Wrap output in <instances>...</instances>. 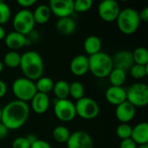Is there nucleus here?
Returning <instances> with one entry per match:
<instances>
[{"instance_id":"obj_32","label":"nucleus","mask_w":148,"mask_h":148,"mask_svg":"<svg viewBox=\"0 0 148 148\" xmlns=\"http://www.w3.org/2000/svg\"><path fill=\"white\" fill-rule=\"evenodd\" d=\"M11 16V10L10 6L3 1H0V25L9 22Z\"/></svg>"},{"instance_id":"obj_39","label":"nucleus","mask_w":148,"mask_h":148,"mask_svg":"<svg viewBox=\"0 0 148 148\" xmlns=\"http://www.w3.org/2000/svg\"><path fill=\"white\" fill-rule=\"evenodd\" d=\"M9 131L10 130L2 122H0V140L6 138V136L8 135Z\"/></svg>"},{"instance_id":"obj_12","label":"nucleus","mask_w":148,"mask_h":148,"mask_svg":"<svg viewBox=\"0 0 148 148\" xmlns=\"http://www.w3.org/2000/svg\"><path fill=\"white\" fill-rule=\"evenodd\" d=\"M68 148H93L94 141L88 133L82 130H78L70 134L67 141Z\"/></svg>"},{"instance_id":"obj_38","label":"nucleus","mask_w":148,"mask_h":148,"mask_svg":"<svg viewBox=\"0 0 148 148\" xmlns=\"http://www.w3.org/2000/svg\"><path fill=\"white\" fill-rule=\"evenodd\" d=\"M139 16L140 19V22L143 21L145 23L148 22V7H145L140 12H139Z\"/></svg>"},{"instance_id":"obj_11","label":"nucleus","mask_w":148,"mask_h":148,"mask_svg":"<svg viewBox=\"0 0 148 148\" xmlns=\"http://www.w3.org/2000/svg\"><path fill=\"white\" fill-rule=\"evenodd\" d=\"M49 7L51 13L58 18L69 17L75 12L73 0H51Z\"/></svg>"},{"instance_id":"obj_41","label":"nucleus","mask_w":148,"mask_h":148,"mask_svg":"<svg viewBox=\"0 0 148 148\" xmlns=\"http://www.w3.org/2000/svg\"><path fill=\"white\" fill-rule=\"evenodd\" d=\"M25 138L27 139V140L29 142V144H30V145H31V144H33V143L37 140V138H36L34 134H28Z\"/></svg>"},{"instance_id":"obj_42","label":"nucleus","mask_w":148,"mask_h":148,"mask_svg":"<svg viewBox=\"0 0 148 148\" xmlns=\"http://www.w3.org/2000/svg\"><path fill=\"white\" fill-rule=\"evenodd\" d=\"M5 36H6L5 29L3 28V26H2V25H0V41H1V40H3V39H4Z\"/></svg>"},{"instance_id":"obj_17","label":"nucleus","mask_w":148,"mask_h":148,"mask_svg":"<svg viewBox=\"0 0 148 148\" xmlns=\"http://www.w3.org/2000/svg\"><path fill=\"white\" fill-rule=\"evenodd\" d=\"M106 100L112 105L118 106L127 101V90L123 87H109L105 93Z\"/></svg>"},{"instance_id":"obj_45","label":"nucleus","mask_w":148,"mask_h":148,"mask_svg":"<svg viewBox=\"0 0 148 148\" xmlns=\"http://www.w3.org/2000/svg\"><path fill=\"white\" fill-rule=\"evenodd\" d=\"M1 118H2V108H0V122H1Z\"/></svg>"},{"instance_id":"obj_4","label":"nucleus","mask_w":148,"mask_h":148,"mask_svg":"<svg viewBox=\"0 0 148 148\" xmlns=\"http://www.w3.org/2000/svg\"><path fill=\"white\" fill-rule=\"evenodd\" d=\"M117 27L123 34L131 35L137 31L140 24L139 12L133 8L121 10L117 19Z\"/></svg>"},{"instance_id":"obj_21","label":"nucleus","mask_w":148,"mask_h":148,"mask_svg":"<svg viewBox=\"0 0 148 148\" xmlns=\"http://www.w3.org/2000/svg\"><path fill=\"white\" fill-rule=\"evenodd\" d=\"M101 46H102L101 40L96 36H88L83 43L84 50L89 56H93L101 52Z\"/></svg>"},{"instance_id":"obj_19","label":"nucleus","mask_w":148,"mask_h":148,"mask_svg":"<svg viewBox=\"0 0 148 148\" xmlns=\"http://www.w3.org/2000/svg\"><path fill=\"white\" fill-rule=\"evenodd\" d=\"M31 108L37 114H42L46 113L50 105V100L48 95L37 92L32 98Z\"/></svg>"},{"instance_id":"obj_22","label":"nucleus","mask_w":148,"mask_h":148,"mask_svg":"<svg viewBox=\"0 0 148 148\" xmlns=\"http://www.w3.org/2000/svg\"><path fill=\"white\" fill-rule=\"evenodd\" d=\"M51 16V11L49 5L40 4L38 5L35 11L33 12V17L36 23L44 24L46 23Z\"/></svg>"},{"instance_id":"obj_26","label":"nucleus","mask_w":148,"mask_h":148,"mask_svg":"<svg viewBox=\"0 0 148 148\" xmlns=\"http://www.w3.org/2000/svg\"><path fill=\"white\" fill-rule=\"evenodd\" d=\"M69 130L64 126H57L54 128L52 135L54 140L58 143H67L70 137Z\"/></svg>"},{"instance_id":"obj_14","label":"nucleus","mask_w":148,"mask_h":148,"mask_svg":"<svg viewBox=\"0 0 148 148\" xmlns=\"http://www.w3.org/2000/svg\"><path fill=\"white\" fill-rule=\"evenodd\" d=\"M112 59H113L114 68L124 70L126 72L127 70H129L131 67L134 64L133 54L131 51H127V50L118 51L114 56V58Z\"/></svg>"},{"instance_id":"obj_20","label":"nucleus","mask_w":148,"mask_h":148,"mask_svg":"<svg viewBox=\"0 0 148 148\" xmlns=\"http://www.w3.org/2000/svg\"><path fill=\"white\" fill-rule=\"evenodd\" d=\"M56 29L57 32L62 36H70L72 35L76 29V23L71 16L59 18L56 23Z\"/></svg>"},{"instance_id":"obj_40","label":"nucleus","mask_w":148,"mask_h":148,"mask_svg":"<svg viewBox=\"0 0 148 148\" xmlns=\"http://www.w3.org/2000/svg\"><path fill=\"white\" fill-rule=\"evenodd\" d=\"M6 92H7V85L3 81L0 80V99L5 95Z\"/></svg>"},{"instance_id":"obj_8","label":"nucleus","mask_w":148,"mask_h":148,"mask_svg":"<svg viewBox=\"0 0 148 148\" xmlns=\"http://www.w3.org/2000/svg\"><path fill=\"white\" fill-rule=\"evenodd\" d=\"M75 106L76 115L83 120H93L96 118L100 113L98 103L90 97H82L76 101Z\"/></svg>"},{"instance_id":"obj_34","label":"nucleus","mask_w":148,"mask_h":148,"mask_svg":"<svg viewBox=\"0 0 148 148\" xmlns=\"http://www.w3.org/2000/svg\"><path fill=\"white\" fill-rule=\"evenodd\" d=\"M12 148H30V144L25 137H17L12 142Z\"/></svg>"},{"instance_id":"obj_28","label":"nucleus","mask_w":148,"mask_h":148,"mask_svg":"<svg viewBox=\"0 0 148 148\" xmlns=\"http://www.w3.org/2000/svg\"><path fill=\"white\" fill-rule=\"evenodd\" d=\"M21 62V55L14 50H10L7 52L3 57V63L11 69H15L20 66Z\"/></svg>"},{"instance_id":"obj_18","label":"nucleus","mask_w":148,"mask_h":148,"mask_svg":"<svg viewBox=\"0 0 148 148\" xmlns=\"http://www.w3.org/2000/svg\"><path fill=\"white\" fill-rule=\"evenodd\" d=\"M131 139L138 146L147 145L148 143V123L146 121L138 123L132 129Z\"/></svg>"},{"instance_id":"obj_2","label":"nucleus","mask_w":148,"mask_h":148,"mask_svg":"<svg viewBox=\"0 0 148 148\" xmlns=\"http://www.w3.org/2000/svg\"><path fill=\"white\" fill-rule=\"evenodd\" d=\"M20 69L24 77L35 82L42 76L44 62L41 55L34 50H29L21 55Z\"/></svg>"},{"instance_id":"obj_5","label":"nucleus","mask_w":148,"mask_h":148,"mask_svg":"<svg viewBox=\"0 0 148 148\" xmlns=\"http://www.w3.org/2000/svg\"><path fill=\"white\" fill-rule=\"evenodd\" d=\"M11 89L17 100L23 102L30 101L37 93L35 82L26 77L16 79L12 83Z\"/></svg>"},{"instance_id":"obj_29","label":"nucleus","mask_w":148,"mask_h":148,"mask_svg":"<svg viewBox=\"0 0 148 148\" xmlns=\"http://www.w3.org/2000/svg\"><path fill=\"white\" fill-rule=\"evenodd\" d=\"M84 86L80 82H73L69 84V95L72 96L76 101L84 97Z\"/></svg>"},{"instance_id":"obj_6","label":"nucleus","mask_w":148,"mask_h":148,"mask_svg":"<svg viewBox=\"0 0 148 148\" xmlns=\"http://www.w3.org/2000/svg\"><path fill=\"white\" fill-rule=\"evenodd\" d=\"M35 24L33 12L28 9H23L17 11L12 21L14 31L23 36H28L34 30Z\"/></svg>"},{"instance_id":"obj_13","label":"nucleus","mask_w":148,"mask_h":148,"mask_svg":"<svg viewBox=\"0 0 148 148\" xmlns=\"http://www.w3.org/2000/svg\"><path fill=\"white\" fill-rule=\"evenodd\" d=\"M4 42L9 49L16 51L17 49H20L23 47L29 44L30 41L26 36H23L16 31H11L6 34L4 37Z\"/></svg>"},{"instance_id":"obj_9","label":"nucleus","mask_w":148,"mask_h":148,"mask_svg":"<svg viewBox=\"0 0 148 148\" xmlns=\"http://www.w3.org/2000/svg\"><path fill=\"white\" fill-rule=\"evenodd\" d=\"M54 113L56 117L63 122H69L76 116L75 104L68 100H56L54 103Z\"/></svg>"},{"instance_id":"obj_37","label":"nucleus","mask_w":148,"mask_h":148,"mask_svg":"<svg viewBox=\"0 0 148 148\" xmlns=\"http://www.w3.org/2000/svg\"><path fill=\"white\" fill-rule=\"evenodd\" d=\"M36 3V0H18V1H17V3H18L20 6L24 7V8L31 7V6L34 5Z\"/></svg>"},{"instance_id":"obj_23","label":"nucleus","mask_w":148,"mask_h":148,"mask_svg":"<svg viewBox=\"0 0 148 148\" xmlns=\"http://www.w3.org/2000/svg\"><path fill=\"white\" fill-rule=\"evenodd\" d=\"M54 95L57 100H65L68 99L69 95V83L64 80L57 81L54 82L53 90Z\"/></svg>"},{"instance_id":"obj_44","label":"nucleus","mask_w":148,"mask_h":148,"mask_svg":"<svg viewBox=\"0 0 148 148\" xmlns=\"http://www.w3.org/2000/svg\"><path fill=\"white\" fill-rule=\"evenodd\" d=\"M137 148H148V145H143V146H138Z\"/></svg>"},{"instance_id":"obj_24","label":"nucleus","mask_w":148,"mask_h":148,"mask_svg":"<svg viewBox=\"0 0 148 148\" xmlns=\"http://www.w3.org/2000/svg\"><path fill=\"white\" fill-rule=\"evenodd\" d=\"M111 86L114 87H123L127 80V72L119 69L114 68L108 76Z\"/></svg>"},{"instance_id":"obj_25","label":"nucleus","mask_w":148,"mask_h":148,"mask_svg":"<svg viewBox=\"0 0 148 148\" xmlns=\"http://www.w3.org/2000/svg\"><path fill=\"white\" fill-rule=\"evenodd\" d=\"M35 84H36L37 92L46 94V95H48L49 92H51L53 90V87H54L53 80L49 77L43 76V75L42 77H40L38 80H36Z\"/></svg>"},{"instance_id":"obj_36","label":"nucleus","mask_w":148,"mask_h":148,"mask_svg":"<svg viewBox=\"0 0 148 148\" xmlns=\"http://www.w3.org/2000/svg\"><path fill=\"white\" fill-rule=\"evenodd\" d=\"M30 148H51V146L47 141L37 139L33 144L30 145Z\"/></svg>"},{"instance_id":"obj_15","label":"nucleus","mask_w":148,"mask_h":148,"mask_svg":"<svg viewBox=\"0 0 148 148\" xmlns=\"http://www.w3.org/2000/svg\"><path fill=\"white\" fill-rule=\"evenodd\" d=\"M70 71L76 76H82L89 71L88 57L84 55H78L75 56L70 62Z\"/></svg>"},{"instance_id":"obj_7","label":"nucleus","mask_w":148,"mask_h":148,"mask_svg":"<svg viewBox=\"0 0 148 148\" xmlns=\"http://www.w3.org/2000/svg\"><path fill=\"white\" fill-rule=\"evenodd\" d=\"M127 90V101L135 108H143L148 104V86L143 82H136Z\"/></svg>"},{"instance_id":"obj_16","label":"nucleus","mask_w":148,"mask_h":148,"mask_svg":"<svg viewBox=\"0 0 148 148\" xmlns=\"http://www.w3.org/2000/svg\"><path fill=\"white\" fill-rule=\"evenodd\" d=\"M136 108L127 101L118 105L115 109V116L121 123H128L131 121L134 118Z\"/></svg>"},{"instance_id":"obj_43","label":"nucleus","mask_w":148,"mask_h":148,"mask_svg":"<svg viewBox=\"0 0 148 148\" xmlns=\"http://www.w3.org/2000/svg\"><path fill=\"white\" fill-rule=\"evenodd\" d=\"M3 62L0 61V73L3 71Z\"/></svg>"},{"instance_id":"obj_33","label":"nucleus","mask_w":148,"mask_h":148,"mask_svg":"<svg viewBox=\"0 0 148 148\" xmlns=\"http://www.w3.org/2000/svg\"><path fill=\"white\" fill-rule=\"evenodd\" d=\"M93 5L92 0H75L74 1V10L76 12H86L91 9Z\"/></svg>"},{"instance_id":"obj_10","label":"nucleus","mask_w":148,"mask_h":148,"mask_svg":"<svg viewBox=\"0 0 148 148\" xmlns=\"http://www.w3.org/2000/svg\"><path fill=\"white\" fill-rule=\"evenodd\" d=\"M121 10L120 4L115 0H104L98 4V14L107 23L116 21Z\"/></svg>"},{"instance_id":"obj_31","label":"nucleus","mask_w":148,"mask_h":148,"mask_svg":"<svg viewBox=\"0 0 148 148\" xmlns=\"http://www.w3.org/2000/svg\"><path fill=\"white\" fill-rule=\"evenodd\" d=\"M133 127L128 123H121L116 128V134L117 136L122 140L131 138Z\"/></svg>"},{"instance_id":"obj_27","label":"nucleus","mask_w":148,"mask_h":148,"mask_svg":"<svg viewBox=\"0 0 148 148\" xmlns=\"http://www.w3.org/2000/svg\"><path fill=\"white\" fill-rule=\"evenodd\" d=\"M134 64L147 66L148 64V51L145 47H138L132 53Z\"/></svg>"},{"instance_id":"obj_35","label":"nucleus","mask_w":148,"mask_h":148,"mask_svg":"<svg viewBox=\"0 0 148 148\" xmlns=\"http://www.w3.org/2000/svg\"><path fill=\"white\" fill-rule=\"evenodd\" d=\"M137 147L136 143L131 138L122 140L120 144V148H137Z\"/></svg>"},{"instance_id":"obj_3","label":"nucleus","mask_w":148,"mask_h":148,"mask_svg":"<svg viewBox=\"0 0 148 148\" xmlns=\"http://www.w3.org/2000/svg\"><path fill=\"white\" fill-rule=\"evenodd\" d=\"M88 64L89 71L93 75L100 79L108 77L114 69L112 57L108 54L101 51L90 56L88 57Z\"/></svg>"},{"instance_id":"obj_30","label":"nucleus","mask_w":148,"mask_h":148,"mask_svg":"<svg viewBox=\"0 0 148 148\" xmlns=\"http://www.w3.org/2000/svg\"><path fill=\"white\" fill-rule=\"evenodd\" d=\"M130 75L133 78L140 80L145 78L148 75V66H143L139 64H134L129 69Z\"/></svg>"},{"instance_id":"obj_1","label":"nucleus","mask_w":148,"mask_h":148,"mask_svg":"<svg viewBox=\"0 0 148 148\" xmlns=\"http://www.w3.org/2000/svg\"><path fill=\"white\" fill-rule=\"evenodd\" d=\"M29 115V106L27 102L15 100L8 102L2 108L1 122L9 130H16L26 123Z\"/></svg>"}]
</instances>
